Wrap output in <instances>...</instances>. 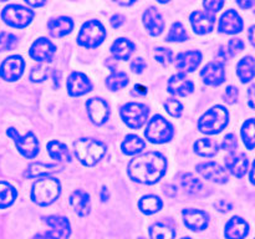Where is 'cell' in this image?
<instances>
[{
  "label": "cell",
  "instance_id": "6da1fadb",
  "mask_svg": "<svg viewBox=\"0 0 255 239\" xmlns=\"http://www.w3.org/2000/svg\"><path fill=\"white\" fill-rule=\"evenodd\" d=\"M167 172V158L157 151H149L131 159L127 173L133 182L152 186L163 178Z\"/></svg>",
  "mask_w": 255,
  "mask_h": 239
},
{
  "label": "cell",
  "instance_id": "7a4b0ae2",
  "mask_svg": "<svg viewBox=\"0 0 255 239\" xmlns=\"http://www.w3.org/2000/svg\"><path fill=\"white\" fill-rule=\"evenodd\" d=\"M61 194V183L57 178L50 176L39 177L31 186L32 202L37 206L46 207L57 201Z\"/></svg>",
  "mask_w": 255,
  "mask_h": 239
},
{
  "label": "cell",
  "instance_id": "3957f363",
  "mask_svg": "<svg viewBox=\"0 0 255 239\" xmlns=\"http://www.w3.org/2000/svg\"><path fill=\"white\" fill-rule=\"evenodd\" d=\"M74 148L76 158L86 167H92L99 163L107 151L104 142L90 137L76 139L74 142Z\"/></svg>",
  "mask_w": 255,
  "mask_h": 239
},
{
  "label": "cell",
  "instance_id": "277c9868",
  "mask_svg": "<svg viewBox=\"0 0 255 239\" xmlns=\"http://www.w3.org/2000/svg\"><path fill=\"white\" fill-rule=\"evenodd\" d=\"M229 123V112L222 105H216V106L211 107L207 110L198 120V127L199 132L208 136H213V134H218L228 126Z\"/></svg>",
  "mask_w": 255,
  "mask_h": 239
},
{
  "label": "cell",
  "instance_id": "5b68a950",
  "mask_svg": "<svg viewBox=\"0 0 255 239\" xmlns=\"http://www.w3.org/2000/svg\"><path fill=\"white\" fill-rule=\"evenodd\" d=\"M144 137L153 144H163L174 137V127L162 115H154L151 120H147Z\"/></svg>",
  "mask_w": 255,
  "mask_h": 239
},
{
  "label": "cell",
  "instance_id": "8992f818",
  "mask_svg": "<svg viewBox=\"0 0 255 239\" xmlns=\"http://www.w3.org/2000/svg\"><path fill=\"white\" fill-rule=\"evenodd\" d=\"M107 32L104 24L99 20H87L77 35V44L86 49H96L106 40Z\"/></svg>",
  "mask_w": 255,
  "mask_h": 239
},
{
  "label": "cell",
  "instance_id": "52a82bcc",
  "mask_svg": "<svg viewBox=\"0 0 255 239\" xmlns=\"http://www.w3.org/2000/svg\"><path fill=\"white\" fill-rule=\"evenodd\" d=\"M35 12L26 6L19 4H10L2 9L1 19L7 26L14 29H25L34 20Z\"/></svg>",
  "mask_w": 255,
  "mask_h": 239
},
{
  "label": "cell",
  "instance_id": "ba28073f",
  "mask_svg": "<svg viewBox=\"0 0 255 239\" xmlns=\"http://www.w3.org/2000/svg\"><path fill=\"white\" fill-rule=\"evenodd\" d=\"M120 116L127 127L139 129L148 120L149 109L141 102H127L120 110Z\"/></svg>",
  "mask_w": 255,
  "mask_h": 239
},
{
  "label": "cell",
  "instance_id": "9c48e42d",
  "mask_svg": "<svg viewBox=\"0 0 255 239\" xmlns=\"http://www.w3.org/2000/svg\"><path fill=\"white\" fill-rule=\"evenodd\" d=\"M6 134L14 141L17 151H19V153L22 157H25L27 159H32L37 156L40 149L39 141H37L36 136L31 131L26 132L24 136H20V133L14 127H9L6 131Z\"/></svg>",
  "mask_w": 255,
  "mask_h": 239
},
{
  "label": "cell",
  "instance_id": "30bf717a",
  "mask_svg": "<svg viewBox=\"0 0 255 239\" xmlns=\"http://www.w3.org/2000/svg\"><path fill=\"white\" fill-rule=\"evenodd\" d=\"M45 223L50 227L45 233H39L34 239H69L71 234V224L66 217L49 216L44 218Z\"/></svg>",
  "mask_w": 255,
  "mask_h": 239
},
{
  "label": "cell",
  "instance_id": "8fae6325",
  "mask_svg": "<svg viewBox=\"0 0 255 239\" xmlns=\"http://www.w3.org/2000/svg\"><path fill=\"white\" fill-rule=\"evenodd\" d=\"M86 112L90 121L96 126H102L110 119V106L101 97H91L86 101Z\"/></svg>",
  "mask_w": 255,
  "mask_h": 239
},
{
  "label": "cell",
  "instance_id": "7c38bea8",
  "mask_svg": "<svg viewBox=\"0 0 255 239\" xmlns=\"http://www.w3.org/2000/svg\"><path fill=\"white\" fill-rule=\"evenodd\" d=\"M25 70V60L20 55L6 57L0 65V77L7 82H14L22 76Z\"/></svg>",
  "mask_w": 255,
  "mask_h": 239
},
{
  "label": "cell",
  "instance_id": "4fadbf2b",
  "mask_svg": "<svg viewBox=\"0 0 255 239\" xmlns=\"http://www.w3.org/2000/svg\"><path fill=\"white\" fill-rule=\"evenodd\" d=\"M56 54V46L51 40L46 37H39L31 44L29 50V55L32 60L37 62H51Z\"/></svg>",
  "mask_w": 255,
  "mask_h": 239
},
{
  "label": "cell",
  "instance_id": "5bb4252c",
  "mask_svg": "<svg viewBox=\"0 0 255 239\" xmlns=\"http://www.w3.org/2000/svg\"><path fill=\"white\" fill-rule=\"evenodd\" d=\"M196 171L201 174L203 178L214 182L218 184H224L229 181V176L223 166L214 161L201 162L196 166Z\"/></svg>",
  "mask_w": 255,
  "mask_h": 239
},
{
  "label": "cell",
  "instance_id": "9a60e30c",
  "mask_svg": "<svg viewBox=\"0 0 255 239\" xmlns=\"http://www.w3.org/2000/svg\"><path fill=\"white\" fill-rule=\"evenodd\" d=\"M94 89L91 80L80 71H74L69 75L66 80L67 94L71 97H80L89 94Z\"/></svg>",
  "mask_w": 255,
  "mask_h": 239
},
{
  "label": "cell",
  "instance_id": "2e32d148",
  "mask_svg": "<svg viewBox=\"0 0 255 239\" xmlns=\"http://www.w3.org/2000/svg\"><path fill=\"white\" fill-rule=\"evenodd\" d=\"M244 21L238 11L234 9L226 10L219 17L218 31L226 35H236L243 31Z\"/></svg>",
  "mask_w": 255,
  "mask_h": 239
},
{
  "label": "cell",
  "instance_id": "e0dca14e",
  "mask_svg": "<svg viewBox=\"0 0 255 239\" xmlns=\"http://www.w3.org/2000/svg\"><path fill=\"white\" fill-rule=\"evenodd\" d=\"M201 77L208 86H221L226 81V66L222 61H209L201 70Z\"/></svg>",
  "mask_w": 255,
  "mask_h": 239
},
{
  "label": "cell",
  "instance_id": "ac0fdd59",
  "mask_svg": "<svg viewBox=\"0 0 255 239\" xmlns=\"http://www.w3.org/2000/svg\"><path fill=\"white\" fill-rule=\"evenodd\" d=\"M189 22L197 35L211 34L216 25V15L203 10H196L189 15Z\"/></svg>",
  "mask_w": 255,
  "mask_h": 239
},
{
  "label": "cell",
  "instance_id": "d6986e66",
  "mask_svg": "<svg viewBox=\"0 0 255 239\" xmlns=\"http://www.w3.org/2000/svg\"><path fill=\"white\" fill-rule=\"evenodd\" d=\"M167 91L173 96H189L194 91V82L187 77V74L178 72L169 77L168 82H167Z\"/></svg>",
  "mask_w": 255,
  "mask_h": 239
},
{
  "label": "cell",
  "instance_id": "ffe728a7",
  "mask_svg": "<svg viewBox=\"0 0 255 239\" xmlns=\"http://www.w3.org/2000/svg\"><path fill=\"white\" fill-rule=\"evenodd\" d=\"M184 226L193 232H202L208 228L209 216L207 212L196 208H186L182 211Z\"/></svg>",
  "mask_w": 255,
  "mask_h": 239
},
{
  "label": "cell",
  "instance_id": "44dd1931",
  "mask_svg": "<svg viewBox=\"0 0 255 239\" xmlns=\"http://www.w3.org/2000/svg\"><path fill=\"white\" fill-rule=\"evenodd\" d=\"M142 22H143V26L147 32L153 37L159 36L166 26V22H164L161 12L154 6H149L148 9L144 10L143 15H142Z\"/></svg>",
  "mask_w": 255,
  "mask_h": 239
},
{
  "label": "cell",
  "instance_id": "7402d4cb",
  "mask_svg": "<svg viewBox=\"0 0 255 239\" xmlns=\"http://www.w3.org/2000/svg\"><path fill=\"white\" fill-rule=\"evenodd\" d=\"M202 52L199 50H188V51L179 52L176 57V67L179 72L191 74L196 71L202 62Z\"/></svg>",
  "mask_w": 255,
  "mask_h": 239
},
{
  "label": "cell",
  "instance_id": "603a6c76",
  "mask_svg": "<svg viewBox=\"0 0 255 239\" xmlns=\"http://www.w3.org/2000/svg\"><path fill=\"white\" fill-rule=\"evenodd\" d=\"M224 162H226L224 168L237 178H242V177L246 176L247 172L249 171V166H251L246 153H234L233 151L226 157Z\"/></svg>",
  "mask_w": 255,
  "mask_h": 239
},
{
  "label": "cell",
  "instance_id": "cb8c5ba5",
  "mask_svg": "<svg viewBox=\"0 0 255 239\" xmlns=\"http://www.w3.org/2000/svg\"><path fill=\"white\" fill-rule=\"evenodd\" d=\"M248 222L243 219L242 217H232L226 224L224 228V236L226 239H246L249 234Z\"/></svg>",
  "mask_w": 255,
  "mask_h": 239
},
{
  "label": "cell",
  "instance_id": "d4e9b609",
  "mask_svg": "<svg viewBox=\"0 0 255 239\" xmlns=\"http://www.w3.org/2000/svg\"><path fill=\"white\" fill-rule=\"evenodd\" d=\"M74 20L69 16L54 17V19H50L47 21V30H49L50 35L52 37H56V39L69 35L74 30Z\"/></svg>",
  "mask_w": 255,
  "mask_h": 239
},
{
  "label": "cell",
  "instance_id": "484cf974",
  "mask_svg": "<svg viewBox=\"0 0 255 239\" xmlns=\"http://www.w3.org/2000/svg\"><path fill=\"white\" fill-rule=\"evenodd\" d=\"M110 51H111L114 59L120 60V61H126L136 51V45L129 39L119 37V39H116L112 42Z\"/></svg>",
  "mask_w": 255,
  "mask_h": 239
},
{
  "label": "cell",
  "instance_id": "4316f807",
  "mask_svg": "<svg viewBox=\"0 0 255 239\" xmlns=\"http://www.w3.org/2000/svg\"><path fill=\"white\" fill-rule=\"evenodd\" d=\"M70 204L80 217L87 216L90 213V209H91L90 194L85 192L84 189H76L70 196Z\"/></svg>",
  "mask_w": 255,
  "mask_h": 239
},
{
  "label": "cell",
  "instance_id": "83f0119b",
  "mask_svg": "<svg viewBox=\"0 0 255 239\" xmlns=\"http://www.w3.org/2000/svg\"><path fill=\"white\" fill-rule=\"evenodd\" d=\"M60 168H61V166L56 163L36 162V163H32L27 167L26 171L24 172V177H26L27 179H32V178H39V177L50 176V174L54 173V172L59 171Z\"/></svg>",
  "mask_w": 255,
  "mask_h": 239
},
{
  "label": "cell",
  "instance_id": "f1b7e54d",
  "mask_svg": "<svg viewBox=\"0 0 255 239\" xmlns=\"http://www.w3.org/2000/svg\"><path fill=\"white\" fill-rule=\"evenodd\" d=\"M144 148H146V141L133 133L127 134L121 143L122 153L126 156H134V154L141 153Z\"/></svg>",
  "mask_w": 255,
  "mask_h": 239
},
{
  "label": "cell",
  "instance_id": "f546056e",
  "mask_svg": "<svg viewBox=\"0 0 255 239\" xmlns=\"http://www.w3.org/2000/svg\"><path fill=\"white\" fill-rule=\"evenodd\" d=\"M47 153L52 159L57 162H71V154H70L69 148L65 143L57 141V139H52V141L47 142Z\"/></svg>",
  "mask_w": 255,
  "mask_h": 239
},
{
  "label": "cell",
  "instance_id": "4dcf8cb0",
  "mask_svg": "<svg viewBox=\"0 0 255 239\" xmlns=\"http://www.w3.org/2000/svg\"><path fill=\"white\" fill-rule=\"evenodd\" d=\"M255 64L253 56H246L237 65V76L243 84H248L254 79Z\"/></svg>",
  "mask_w": 255,
  "mask_h": 239
},
{
  "label": "cell",
  "instance_id": "1f68e13d",
  "mask_svg": "<svg viewBox=\"0 0 255 239\" xmlns=\"http://www.w3.org/2000/svg\"><path fill=\"white\" fill-rule=\"evenodd\" d=\"M163 207V201L156 194H147L138 201V209L146 216L159 212Z\"/></svg>",
  "mask_w": 255,
  "mask_h": 239
},
{
  "label": "cell",
  "instance_id": "d6a6232c",
  "mask_svg": "<svg viewBox=\"0 0 255 239\" xmlns=\"http://www.w3.org/2000/svg\"><path fill=\"white\" fill-rule=\"evenodd\" d=\"M193 149L198 156L209 158V157H213L218 153L219 146L214 139L199 138L194 142Z\"/></svg>",
  "mask_w": 255,
  "mask_h": 239
},
{
  "label": "cell",
  "instance_id": "836d02e7",
  "mask_svg": "<svg viewBox=\"0 0 255 239\" xmlns=\"http://www.w3.org/2000/svg\"><path fill=\"white\" fill-rule=\"evenodd\" d=\"M128 75L124 71H114L106 77L105 85L110 91H120L128 85Z\"/></svg>",
  "mask_w": 255,
  "mask_h": 239
},
{
  "label": "cell",
  "instance_id": "e575fe53",
  "mask_svg": "<svg viewBox=\"0 0 255 239\" xmlns=\"http://www.w3.org/2000/svg\"><path fill=\"white\" fill-rule=\"evenodd\" d=\"M17 192L9 182L0 181V209H5L14 204Z\"/></svg>",
  "mask_w": 255,
  "mask_h": 239
},
{
  "label": "cell",
  "instance_id": "d590c367",
  "mask_svg": "<svg viewBox=\"0 0 255 239\" xmlns=\"http://www.w3.org/2000/svg\"><path fill=\"white\" fill-rule=\"evenodd\" d=\"M179 181H181L182 188L188 194H196L203 188V183H202L201 179L197 178L193 173H189V172L182 174Z\"/></svg>",
  "mask_w": 255,
  "mask_h": 239
},
{
  "label": "cell",
  "instance_id": "8d00e7d4",
  "mask_svg": "<svg viewBox=\"0 0 255 239\" xmlns=\"http://www.w3.org/2000/svg\"><path fill=\"white\" fill-rule=\"evenodd\" d=\"M151 239H174L176 231L164 223H154L149 227Z\"/></svg>",
  "mask_w": 255,
  "mask_h": 239
},
{
  "label": "cell",
  "instance_id": "74e56055",
  "mask_svg": "<svg viewBox=\"0 0 255 239\" xmlns=\"http://www.w3.org/2000/svg\"><path fill=\"white\" fill-rule=\"evenodd\" d=\"M188 39V32H187L186 27H184V25L181 21L173 22L166 36V41L168 42H183L187 41Z\"/></svg>",
  "mask_w": 255,
  "mask_h": 239
},
{
  "label": "cell",
  "instance_id": "f35d334b",
  "mask_svg": "<svg viewBox=\"0 0 255 239\" xmlns=\"http://www.w3.org/2000/svg\"><path fill=\"white\" fill-rule=\"evenodd\" d=\"M254 119H248L243 123L241 129V136L243 139L244 144H246L247 149L249 151H253L255 147V138H254Z\"/></svg>",
  "mask_w": 255,
  "mask_h": 239
},
{
  "label": "cell",
  "instance_id": "ab89813d",
  "mask_svg": "<svg viewBox=\"0 0 255 239\" xmlns=\"http://www.w3.org/2000/svg\"><path fill=\"white\" fill-rule=\"evenodd\" d=\"M50 76V69L46 66L45 64H42V62H40L37 66L32 67L31 71H30V76L29 79L31 80L32 82H42L45 81V80L49 79Z\"/></svg>",
  "mask_w": 255,
  "mask_h": 239
},
{
  "label": "cell",
  "instance_id": "60d3db41",
  "mask_svg": "<svg viewBox=\"0 0 255 239\" xmlns=\"http://www.w3.org/2000/svg\"><path fill=\"white\" fill-rule=\"evenodd\" d=\"M17 45V37L14 34L7 31L0 32V52L10 51L15 49Z\"/></svg>",
  "mask_w": 255,
  "mask_h": 239
},
{
  "label": "cell",
  "instance_id": "b9f144b4",
  "mask_svg": "<svg viewBox=\"0 0 255 239\" xmlns=\"http://www.w3.org/2000/svg\"><path fill=\"white\" fill-rule=\"evenodd\" d=\"M154 59L163 66H169L173 62V52L167 47H156L154 49Z\"/></svg>",
  "mask_w": 255,
  "mask_h": 239
},
{
  "label": "cell",
  "instance_id": "7bdbcfd3",
  "mask_svg": "<svg viewBox=\"0 0 255 239\" xmlns=\"http://www.w3.org/2000/svg\"><path fill=\"white\" fill-rule=\"evenodd\" d=\"M164 109H166L167 114L174 119H179L183 114V105L176 99H167L164 102Z\"/></svg>",
  "mask_w": 255,
  "mask_h": 239
},
{
  "label": "cell",
  "instance_id": "ee69618b",
  "mask_svg": "<svg viewBox=\"0 0 255 239\" xmlns=\"http://www.w3.org/2000/svg\"><path fill=\"white\" fill-rule=\"evenodd\" d=\"M244 47H246V44L242 39H231L228 41V45H227L226 51L228 52L229 57H233L237 54H239Z\"/></svg>",
  "mask_w": 255,
  "mask_h": 239
},
{
  "label": "cell",
  "instance_id": "f6af8a7d",
  "mask_svg": "<svg viewBox=\"0 0 255 239\" xmlns=\"http://www.w3.org/2000/svg\"><path fill=\"white\" fill-rule=\"evenodd\" d=\"M224 4H226V0H204L203 1L204 9L211 14H217L218 11H221Z\"/></svg>",
  "mask_w": 255,
  "mask_h": 239
},
{
  "label": "cell",
  "instance_id": "bcb514c9",
  "mask_svg": "<svg viewBox=\"0 0 255 239\" xmlns=\"http://www.w3.org/2000/svg\"><path fill=\"white\" fill-rule=\"evenodd\" d=\"M238 147V139H237V136L234 133H228L226 134V137L223 138L221 144V148L224 149V151H234V149Z\"/></svg>",
  "mask_w": 255,
  "mask_h": 239
},
{
  "label": "cell",
  "instance_id": "7dc6e473",
  "mask_svg": "<svg viewBox=\"0 0 255 239\" xmlns=\"http://www.w3.org/2000/svg\"><path fill=\"white\" fill-rule=\"evenodd\" d=\"M238 97H239V90L237 89L236 86H228L223 94L224 101H226L228 105L236 104V102L238 101Z\"/></svg>",
  "mask_w": 255,
  "mask_h": 239
},
{
  "label": "cell",
  "instance_id": "c3c4849f",
  "mask_svg": "<svg viewBox=\"0 0 255 239\" xmlns=\"http://www.w3.org/2000/svg\"><path fill=\"white\" fill-rule=\"evenodd\" d=\"M146 67H147V64H146V61L142 59V57H136V59L131 62L132 72H134V74H137V75L142 74V72L146 70Z\"/></svg>",
  "mask_w": 255,
  "mask_h": 239
},
{
  "label": "cell",
  "instance_id": "681fc988",
  "mask_svg": "<svg viewBox=\"0 0 255 239\" xmlns=\"http://www.w3.org/2000/svg\"><path fill=\"white\" fill-rule=\"evenodd\" d=\"M125 20H126V17H125L124 15L116 14L110 19V22H111V26L114 27V29H120V27L125 24Z\"/></svg>",
  "mask_w": 255,
  "mask_h": 239
},
{
  "label": "cell",
  "instance_id": "f907efd6",
  "mask_svg": "<svg viewBox=\"0 0 255 239\" xmlns=\"http://www.w3.org/2000/svg\"><path fill=\"white\" fill-rule=\"evenodd\" d=\"M214 207H216L219 212H223V213L224 212H229L233 208V206H232L229 202L224 201V199H219L218 202H216V203H214Z\"/></svg>",
  "mask_w": 255,
  "mask_h": 239
},
{
  "label": "cell",
  "instance_id": "816d5d0a",
  "mask_svg": "<svg viewBox=\"0 0 255 239\" xmlns=\"http://www.w3.org/2000/svg\"><path fill=\"white\" fill-rule=\"evenodd\" d=\"M237 4L241 9L243 10H248L252 9L255 4V0H237Z\"/></svg>",
  "mask_w": 255,
  "mask_h": 239
},
{
  "label": "cell",
  "instance_id": "f5cc1de1",
  "mask_svg": "<svg viewBox=\"0 0 255 239\" xmlns=\"http://www.w3.org/2000/svg\"><path fill=\"white\" fill-rule=\"evenodd\" d=\"M47 0H25V2H26L27 5H30V6L32 7H41L44 6L45 4H46Z\"/></svg>",
  "mask_w": 255,
  "mask_h": 239
},
{
  "label": "cell",
  "instance_id": "db71d44e",
  "mask_svg": "<svg viewBox=\"0 0 255 239\" xmlns=\"http://www.w3.org/2000/svg\"><path fill=\"white\" fill-rule=\"evenodd\" d=\"M60 76H61V74H60L59 71H56V70L51 71V77H52V82H54L55 89H59L60 87Z\"/></svg>",
  "mask_w": 255,
  "mask_h": 239
},
{
  "label": "cell",
  "instance_id": "11a10c76",
  "mask_svg": "<svg viewBox=\"0 0 255 239\" xmlns=\"http://www.w3.org/2000/svg\"><path fill=\"white\" fill-rule=\"evenodd\" d=\"M253 92H254V85H252L249 87V92H248V96H249V107L252 110H254V96H253Z\"/></svg>",
  "mask_w": 255,
  "mask_h": 239
},
{
  "label": "cell",
  "instance_id": "9f6ffc18",
  "mask_svg": "<svg viewBox=\"0 0 255 239\" xmlns=\"http://www.w3.org/2000/svg\"><path fill=\"white\" fill-rule=\"evenodd\" d=\"M114 1L117 2L119 5H121V6H131V5H133L137 0H114Z\"/></svg>",
  "mask_w": 255,
  "mask_h": 239
},
{
  "label": "cell",
  "instance_id": "6f0895ef",
  "mask_svg": "<svg viewBox=\"0 0 255 239\" xmlns=\"http://www.w3.org/2000/svg\"><path fill=\"white\" fill-rule=\"evenodd\" d=\"M134 94H136V92H138L139 95H142V96H143V95H146L147 94V87H144V86H142V85H136V86H134Z\"/></svg>",
  "mask_w": 255,
  "mask_h": 239
},
{
  "label": "cell",
  "instance_id": "680465c9",
  "mask_svg": "<svg viewBox=\"0 0 255 239\" xmlns=\"http://www.w3.org/2000/svg\"><path fill=\"white\" fill-rule=\"evenodd\" d=\"M109 199V191H107L106 187H102L101 189V201L102 202H106Z\"/></svg>",
  "mask_w": 255,
  "mask_h": 239
},
{
  "label": "cell",
  "instance_id": "91938a15",
  "mask_svg": "<svg viewBox=\"0 0 255 239\" xmlns=\"http://www.w3.org/2000/svg\"><path fill=\"white\" fill-rule=\"evenodd\" d=\"M254 169H255V163H252V167L249 168V171H251V183L254 184Z\"/></svg>",
  "mask_w": 255,
  "mask_h": 239
},
{
  "label": "cell",
  "instance_id": "94428289",
  "mask_svg": "<svg viewBox=\"0 0 255 239\" xmlns=\"http://www.w3.org/2000/svg\"><path fill=\"white\" fill-rule=\"evenodd\" d=\"M253 32H254V26H251V29H249V41H251V44L254 46V36H253Z\"/></svg>",
  "mask_w": 255,
  "mask_h": 239
},
{
  "label": "cell",
  "instance_id": "6125c7cd",
  "mask_svg": "<svg viewBox=\"0 0 255 239\" xmlns=\"http://www.w3.org/2000/svg\"><path fill=\"white\" fill-rule=\"evenodd\" d=\"M158 2H161V4H166V2H169L171 0H157Z\"/></svg>",
  "mask_w": 255,
  "mask_h": 239
},
{
  "label": "cell",
  "instance_id": "be15d7a7",
  "mask_svg": "<svg viewBox=\"0 0 255 239\" xmlns=\"http://www.w3.org/2000/svg\"><path fill=\"white\" fill-rule=\"evenodd\" d=\"M181 239H192V238H189V237H183V238H181Z\"/></svg>",
  "mask_w": 255,
  "mask_h": 239
},
{
  "label": "cell",
  "instance_id": "e7e4bbea",
  "mask_svg": "<svg viewBox=\"0 0 255 239\" xmlns=\"http://www.w3.org/2000/svg\"><path fill=\"white\" fill-rule=\"evenodd\" d=\"M0 1H6V0H0Z\"/></svg>",
  "mask_w": 255,
  "mask_h": 239
},
{
  "label": "cell",
  "instance_id": "03108f58",
  "mask_svg": "<svg viewBox=\"0 0 255 239\" xmlns=\"http://www.w3.org/2000/svg\"><path fill=\"white\" fill-rule=\"evenodd\" d=\"M139 239H144V238H139Z\"/></svg>",
  "mask_w": 255,
  "mask_h": 239
}]
</instances>
